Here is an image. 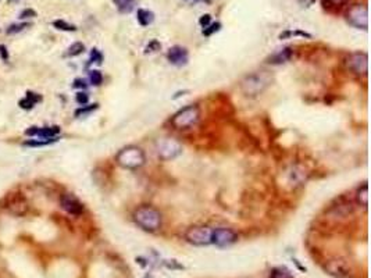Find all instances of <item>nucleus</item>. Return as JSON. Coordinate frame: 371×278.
<instances>
[{
	"label": "nucleus",
	"instance_id": "f257e3e1",
	"mask_svg": "<svg viewBox=\"0 0 371 278\" xmlns=\"http://www.w3.org/2000/svg\"><path fill=\"white\" fill-rule=\"evenodd\" d=\"M273 75L268 71H254L247 74L244 80L241 81V91L246 96H257L263 93L266 89L273 84Z\"/></svg>",
	"mask_w": 371,
	"mask_h": 278
},
{
	"label": "nucleus",
	"instance_id": "f03ea898",
	"mask_svg": "<svg viewBox=\"0 0 371 278\" xmlns=\"http://www.w3.org/2000/svg\"><path fill=\"white\" fill-rule=\"evenodd\" d=\"M134 221L146 232H156L162 227V213L152 206H141L134 212Z\"/></svg>",
	"mask_w": 371,
	"mask_h": 278
},
{
	"label": "nucleus",
	"instance_id": "7ed1b4c3",
	"mask_svg": "<svg viewBox=\"0 0 371 278\" xmlns=\"http://www.w3.org/2000/svg\"><path fill=\"white\" fill-rule=\"evenodd\" d=\"M116 161L123 169L138 170L145 164L146 156H145V152L142 150L141 147L131 145V146L123 147L120 150L117 156H116Z\"/></svg>",
	"mask_w": 371,
	"mask_h": 278
},
{
	"label": "nucleus",
	"instance_id": "20e7f679",
	"mask_svg": "<svg viewBox=\"0 0 371 278\" xmlns=\"http://www.w3.org/2000/svg\"><path fill=\"white\" fill-rule=\"evenodd\" d=\"M201 118V110L196 104H189L184 109L177 111L172 118H171V124L177 130H186L191 128L196 124Z\"/></svg>",
	"mask_w": 371,
	"mask_h": 278
},
{
	"label": "nucleus",
	"instance_id": "39448f33",
	"mask_svg": "<svg viewBox=\"0 0 371 278\" xmlns=\"http://www.w3.org/2000/svg\"><path fill=\"white\" fill-rule=\"evenodd\" d=\"M156 152L162 160H171L182 153V145L177 139L165 137V138H160L156 142Z\"/></svg>",
	"mask_w": 371,
	"mask_h": 278
},
{
	"label": "nucleus",
	"instance_id": "423d86ee",
	"mask_svg": "<svg viewBox=\"0 0 371 278\" xmlns=\"http://www.w3.org/2000/svg\"><path fill=\"white\" fill-rule=\"evenodd\" d=\"M346 21L356 30L369 28V8L366 4H355L346 11Z\"/></svg>",
	"mask_w": 371,
	"mask_h": 278
},
{
	"label": "nucleus",
	"instance_id": "0eeeda50",
	"mask_svg": "<svg viewBox=\"0 0 371 278\" xmlns=\"http://www.w3.org/2000/svg\"><path fill=\"white\" fill-rule=\"evenodd\" d=\"M211 232L213 228L206 226H193L188 228L185 232V239L195 246H207L211 245Z\"/></svg>",
	"mask_w": 371,
	"mask_h": 278
},
{
	"label": "nucleus",
	"instance_id": "6e6552de",
	"mask_svg": "<svg viewBox=\"0 0 371 278\" xmlns=\"http://www.w3.org/2000/svg\"><path fill=\"white\" fill-rule=\"evenodd\" d=\"M238 241V234L231 228H213L211 243L218 248H225Z\"/></svg>",
	"mask_w": 371,
	"mask_h": 278
},
{
	"label": "nucleus",
	"instance_id": "1a4fd4ad",
	"mask_svg": "<svg viewBox=\"0 0 371 278\" xmlns=\"http://www.w3.org/2000/svg\"><path fill=\"white\" fill-rule=\"evenodd\" d=\"M348 68L352 71V73L357 75V77H364L367 75V71H369V57L366 53H362V51H357V53H353L349 56L348 61Z\"/></svg>",
	"mask_w": 371,
	"mask_h": 278
},
{
	"label": "nucleus",
	"instance_id": "9d476101",
	"mask_svg": "<svg viewBox=\"0 0 371 278\" xmlns=\"http://www.w3.org/2000/svg\"><path fill=\"white\" fill-rule=\"evenodd\" d=\"M60 205L63 207L64 212H67L71 216H81L83 213V205L81 203V200L74 196L73 193H64L61 199H60Z\"/></svg>",
	"mask_w": 371,
	"mask_h": 278
},
{
	"label": "nucleus",
	"instance_id": "9b49d317",
	"mask_svg": "<svg viewBox=\"0 0 371 278\" xmlns=\"http://www.w3.org/2000/svg\"><path fill=\"white\" fill-rule=\"evenodd\" d=\"M327 271L334 276V277L338 278H349L352 276V269L348 264V262L342 260V259H335V260H331L328 262V264H326Z\"/></svg>",
	"mask_w": 371,
	"mask_h": 278
},
{
	"label": "nucleus",
	"instance_id": "f8f14e48",
	"mask_svg": "<svg viewBox=\"0 0 371 278\" xmlns=\"http://www.w3.org/2000/svg\"><path fill=\"white\" fill-rule=\"evenodd\" d=\"M188 57H189L188 50H186L185 47H182V46H178V45L170 47L168 51H167V59H168V61H170L171 64H174V66L177 67L185 66L186 63H188Z\"/></svg>",
	"mask_w": 371,
	"mask_h": 278
},
{
	"label": "nucleus",
	"instance_id": "ddd939ff",
	"mask_svg": "<svg viewBox=\"0 0 371 278\" xmlns=\"http://www.w3.org/2000/svg\"><path fill=\"white\" fill-rule=\"evenodd\" d=\"M27 135H30V137H38V138H42V139H50V138H56L57 135L60 134V128L59 127H43V128H39V127H31L30 130H27L25 131Z\"/></svg>",
	"mask_w": 371,
	"mask_h": 278
},
{
	"label": "nucleus",
	"instance_id": "4468645a",
	"mask_svg": "<svg viewBox=\"0 0 371 278\" xmlns=\"http://www.w3.org/2000/svg\"><path fill=\"white\" fill-rule=\"evenodd\" d=\"M290 57H292V49L290 47H284L281 50L275 51L273 56H270L267 61L270 64H282V63L289 61Z\"/></svg>",
	"mask_w": 371,
	"mask_h": 278
},
{
	"label": "nucleus",
	"instance_id": "2eb2a0df",
	"mask_svg": "<svg viewBox=\"0 0 371 278\" xmlns=\"http://www.w3.org/2000/svg\"><path fill=\"white\" fill-rule=\"evenodd\" d=\"M138 22L141 24L142 27H148L152 22L155 21V14L150 10H145V8H138Z\"/></svg>",
	"mask_w": 371,
	"mask_h": 278
},
{
	"label": "nucleus",
	"instance_id": "dca6fc26",
	"mask_svg": "<svg viewBox=\"0 0 371 278\" xmlns=\"http://www.w3.org/2000/svg\"><path fill=\"white\" fill-rule=\"evenodd\" d=\"M356 202L360 206H363L364 209L369 206V186H367V184H364L363 186H360L357 189Z\"/></svg>",
	"mask_w": 371,
	"mask_h": 278
},
{
	"label": "nucleus",
	"instance_id": "f3484780",
	"mask_svg": "<svg viewBox=\"0 0 371 278\" xmlns=\"http://www.w3.org/2000/svg\"><path fill=\"white\" fill-rule=\"evenodd\" d=\"M38 102H41V96L37 95V93H28L27 97L20 102V106H21L23 109H32Z\"/></svg>",
	"mask_w": 371,
	"mask_h": 278
},
{
	"label": "nucleus",
	"instance_id": "a211bd4d",
	"mask_svg": "<svg viewBox=\"0 0 371 278\" xmlns=\"http://www.w3.org/2000/svg\"><path fill=\"white\" fill-rule=\"evenodd\" d=\"M114 3L117 4L121 13H129L134 10L136 0H114Z\"/></svg>",
	"mask_w": 371,
	"mask_h": 278
},
{
	"label": "nucleus",
	"instance_id": "6ab92c4d",
	"mask_svg": "<svg viewBox=\"0 0 371 278\" xmlns=\"http://www.w3.org/2000/svg\"><path fill=\"white\" fill-rule=\"evenodd\" d=\"M270 278H293V276L287 267H275L271 270Z\"/></svg>",
	"mask_w": 371,
	"mask_h": 278
},
{
	"label": "nucleus",
	"instance_id": "aec40b11",
	"mask_svg": "<svg viewBox=\"0 0 371 278\" xmlns=\"http://www.w3.org/2000/svg\"><path fill=\"white\" fill-rule=\"evenodd\" d=\"M83 50H85L83 44H81V42H75V44H73L68 47L66 56H68V57H75V56H80Z\"/></svg>",
	"mask_w": 371,
	"mask_h": 278
},
{
	"label": "nucleus",
	"instance_id": "412c9836",
	"mask_svg": "<svg viewBox=\"0 0 371 278\" xmlns=\"http://www.w3.org/2000/svg\"><path fill=\"white\" fill-rule=\"evenodd\" d=\"M53 27L60 31H68V32H74V31H77V27H75V25L68 24V22H66L64 20H56V21H53Z\"/></svg>",
	"mask_w": 371,
	"mask_h": 278
},
{
	"label": "nucleus",
	"instance_id": "4be33fe9",
	"mask_svg": "<svg viewBox=\"0 0 371 278\" xmlns=\"http://www.w3.org/2000/svg\"><path fill=\"white\" fill-rule=\"evenodd\" d=\"M41 140H27V142H24V145H27V146H45V145H50L53 142H56L57 138H50V139H42L39 138Z\"/></svg>",
	"mask_w": 371,
	"mask_h": 278
},
{
	"label": "nucleus",
	"instance_id": "5701e85b",
	"mask_svg": "<svg viewBox=\"0 0 371 278\" xmlns=\"http://www.w3.org/2000/svg\"><path fill=\"white\" fill-rule=\"evenodd\" d=\"M220 28H221V24H220V22H211V24H208L207 27L203 28V35H205V37H211L213 34L218 32Z\"/></svg>",
	"mask_w": 371,
	"mask_h": 278
},
{
	"label": "nucleus",
	"instance_id": "b1692460",
	"mask_svg": "<svg viewBox=\"0 0 371 278\" xmlns=\"http://www.w3.org/2000/svg\"><path fill=\"white\" fill-rule=\"evenodd\" d=\"M89 81L92 85L97 87V85H100L103 82V75L97 70H92V71H89Z\"/></svg>",
	"mask_w": 371,
	"mask_h": 278
},
{
	"label": "nucleus",
	"instance_id": "393cba45",
	"mask_svg": "<svg viewBox=\"0 0 371 278\" xmlns=\"http://www.w3.org/2000/svg\"><path fill=\"white\" fill-rule=\"evenodd\" d=\"M25 27H30V22H23V24H13L10 25L7 30V34H17L20 31H23Z\"/></svg>",
	"mask_w": 371,
	"mask_h": 278
},
{
	"label": "nucleus",
	"instance_id": "a878e982",
	"mask_svg": "<svg viewBox=\"0 0 371 278\" xmlns=\"http://www.w3.org/2000/svg\"><path fill=\"white\" fill-rule=\"evenodd\" d=\"M102 60H103L102 53L97 50V49H92V53H90V61H95V63H97V64H100V63H102Z\"/></svg>",
	"mask_w": 371,
	"mask_h": 278
},
{
	"label": "nucleus",
	"instance_id": "bb28decb",
	"mask_svg": "<svg viewBox=\"0 0 371 278\" xmlns=\"http://www.w3.org/2000/svg\"><path fill=\"white\" fill-rule=\"evenodd\" d=\"M75 100L80 103V104H82V106H85L86 103L89 102V96L86 95L85 92H78L77 96H75Z\"/></svg>",
	"mask_w": 371,
	"mask_h": 278
},
{
	"label": "nucleus",
	"instance_id": "cd10ccee",
	"mask_svg": "<svg viewBox=\"0 0 371 278\" xmlns=\"http://www.w3.org/2000/svg\"><path fill=\"white\" fill-rule=\"evenodd\" d=\"M97 109V104H90L89 107H82V109L77 110L75 111V116L78 117V116H83V114H88L90 111H93V110Z\"/></svg>",
	"mask_w": 371,
	"mask_h": 278
},
{
	"label": "nucleus",
	"instance_id": "c85d7f7f",
	"mask_svg": "<svg viewBox=\"0 0 371 278\" xmlns=\"http://www.w3.org/2000/svg\"><path fill=\"white\" fill-rule=\"evenodd\" d=\"M330 7H342L348 3V0H324Z\"/></svg>",
	"mask_w": 371,
	"mask_h": 278
},
{
	"label": "nucleus",
	"instance_id": "c756f323",
	"mask_svg": "<svg viewBox=\"0 0 371 278\" xmlns=\"http://www.w3.org/2000/svg\"><path fill=\"white\" fill-rule=\"evenodd\" d=\"M160 47H162V45L159 44L157 41H152V42L146 46V53H149V51L160 50Z\"/></svg>",
	"mask_w": 371,
	"mask_h": 278
},
{
	"label": "nucleus",
	"instance_id": "7c9ffc66",
	"mask_svg": "<svg viewBox=\"0 0 371 278\" xmlns=\"http://www.w3.org/2000/svg\"><path fill=\"white\" fill-rule=\"evenodd\" d=\"M210 21H211V15L205 14V15H202V17H201V20H199V24H201L202 27L205 28V27H207L208 24H210Z\"/></svg>",
	"mask_w": 371,
	"mask_h": 278
},
{
	"label": "nucleus",
	"instance_id": "2f4dec72",
	"mask_svg": "<svg viewBox=\"0 0 371 278\" xmlns=\"http://www.w3.org/2000/svg\"><path fill=\"white\" fill-rule=\"evenodd\" d=\"M35 15H37V13H35L34 10H30V8H28V10H24L23 13L20 14V17H21V18H31V17H35Z\"/></svg>",
	"mask_w": 371,
	"mask_h": 278
},
{
	"label": "nucleus",
	"instance_id": "473e14b6",
	"mask_svg": "<svg viewBox=\"0 0 371 278\" xmlns=\"http://www.w3.org/2000/svg\"><path fill=\"white\" fill-rule=\"evenodd\" d=\"M86 87H88V85H86V81H85V80H81V78H78V80L74 81V88L85 89Z\"/></svg>",
	"mask_w": 371,
	"mask_h": 278
},
{
	"label": "nucleus",
	"instance_id": "72a5a7b5",
	"mask_svg": "<svg viewBox=\"0 0 371 278\" xmlns=\"http://www.w3.org/2000/svg\"><path fill=\"white\" fill-rule=\"evenodd\" d=\"M0 53H1V57H3V60H7V51H6V46H0Z\"/></svg>",
	"mask_w": 371,
	"mask_h": 278
}]
</instances>
